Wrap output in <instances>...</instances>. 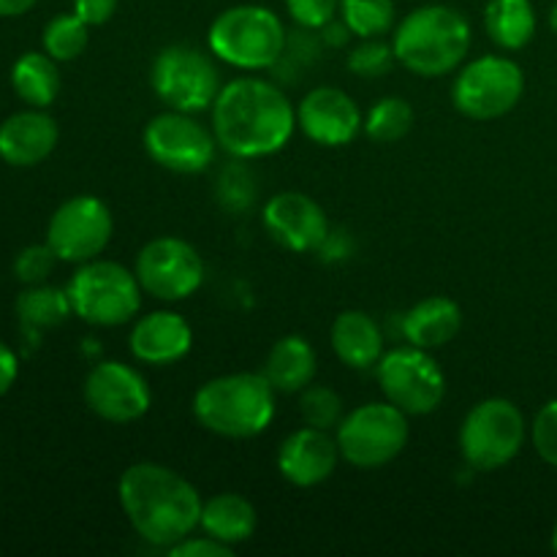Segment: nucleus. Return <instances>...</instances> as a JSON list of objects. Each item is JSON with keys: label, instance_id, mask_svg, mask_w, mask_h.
Instances as JSON below:
<instances>
[{"label": "nucleus", "instance_id": "1", "mask_svg": "<svg viewBox=\"0 0 557 557\" xmlns=\"http://www.w3.org/2000/svg\"><path fill=\"white\" fill-rule=\"evenodd\" d=\"M297 128V109L275 82L239 76L212 103V134L232 158L253 161L281 152Z\"/></svg>", "mask_w": 557, "mask_h": 557}, {"label": "nucleus", "instance_id": "2", "mask_svg": "<svg viewBox=\"0 0 557 557\" xmlns=\"http://www.w3.org/2000/svg\"><path fill=\"white\" fill-rule=\"evenodd\" d=\"M117 500L125 520L156 547H174L199 528L201 500L199 490L161 462H134L120 473Z\"/></svg>", "mask_w": 557, "mask_h": 557}, {"label": "nucleus", "instance_id": "3", "mask_svg": "<svg viewBox=\"0 0 557 557\" xmlns=\"http://www.w3.org/2000/svg\"><path fill=\"white\" fill-rule=\"evenodd\" d=\"M277 392L264 373H226L196 389L194 419L218 438L245 441L264 433L275 419Z\"/></svg>", "mask_w": 557, "mask_h": 557}, {"label": "nucleus", "instance_id": "4", "mask_svg": "<svg viewBox=\"0 0 557 557\" xmlns=\"http://www.w3.org/2000/svg\"><path fill=\"white\" fill-rule=\"evenodd\" d=\"M392 49L403 69L417 76H446L460 69L471 49V22L462 11L444 3L413 9L397 25Z\"/></svg>", "mask_w": 557, "mask_h": 557}, {"label": "nucleus", "instance_id": "5", "mask_svg": "<svg viewBox=\"0 0 557 557\" xmlns=\"http://www.w3.org/2000/svg\"><path fill=\"white\" fill-rule=\"evenodd\" d=\"M286 27L267 5L243 3L221 11L207 33L210 52L243 71H264L277 63L286 47Z\"/></svg>", "mask_w": 557, "mask_h": 557}, {"label": "nucleus", "instance_id": "6", "mask_svg": "<svg viewBox=\"0 0 557 557\" xmlns=\"http://www.w3.org/2000/svg\"><path fill=\"white\" fill-rule=\"evenodd\" d=\"M74 315L92 326H123L141 310V286L136 272L120 261L92 259L79 264L65 286Z\"/></svg>", "mask_w": 557, "mask_h": 557}, {"label": "nucleus", "instance_id": "7", "mask_svg": "<svg viewBox=\"0 0 557 557\" xmlns=\"http://www.w3.org/2000/svg\"><path fill=\"white\" fill-rule=\"evenodd\" d=\"M408 419L411 417L392 406L389 400L357 406L335 428L341 457L348 466L362 468V471L389 466L406 451L408 441H411Z\"/></svg>", "mask_w": 557, "mask_h": 557}, {"label": "nucleus", "instance_id": "8", "mask_svg": "<svg viewBox=\"0 0 557 557\" xmlns=\"http://www.w3.org/2000/svg\"><path fill=\"white\" fill-rule=\"evenodd\" d=\"M528 424L520 406L506 397H487L460 424V451L473 471H500L522 451Z\"/></svg>", "mask_w": 557, "mask_h": 557}, {"label": "nucleus", "instance_id": "9", "mask_svg": "<svg viewBox=\"0 0 557 557\" xmlns=\"http://www.w3.org/2000/svg\"><path fill=\"white\" fill-rule=\"evenodd\" d=\"M215 54L190 44H169L156 54L150 69V85L156 96L177 112H205L212 109L221 92V71Z\"/></svg>", "mask_w": 557, "mask_h": 557}, {"label": "nucleus", "instance_id": "10", "mask_svg": "<svg viewBox=\"0 0 557 557\" xmlns=\"http://www.w3.org/2000/svg\"><path fill=\"white\" fill-rule=\"evenodd\" d=\"M525 92V71L500 54H482L460 69L451 85L457 112L476 123H490L509 114Z\"/></svg>", "mask_w": 557, "mask_h": 557}, {"label": "nucleus", "instance_id": "11", "mask_svg": "<svg viewBox=\"0 0 557 557\" xmlns=\"http://www.w3.org/2000/svg\"><path fill=\"white\" fill-rule=\"evenodd\" d=\"M384 400L408 417H428L444 403L446 375L433 354L417 346L392 348L375 364Z\"/></svg>", "mask_w": 557, "mask_h": 557}, {"label": "nucleus", "instance_id": "12", "mask_svg": "<svg viewBox=\"0 0 557 557\" xmlns=\"http://www.w3.org/2000/svg\"><path fill=\"white\" fill-rule=\"evenodd\" d=\"M141 145L147 156L166 172L201 174L215 161L218 139L212 128L194 120L190 112L169 109L145 125Z\"/></svg>", "mask_w": 557, "mask_h": 557}, {"label": "nucleus", "instance_id": "13", "mask_svg": "<svg viewBox=\"0 0 557 557\" xmlns=\"http://www.w3.org/2000/svg\"><path fill=\"white\" fill-rule=\"evenodd\" d=\"M136 277L141 292L158 302H183L205 283L199 250L180 237H156L136 253Z\"/></svg>", "mask_w": 557, "mask_h": 557}, {"label": "nucleus", "instance_id": "14", "mask_svg": "<svg viewBox=\"0 0 557 557\" xmlns=\"http://www.w3.org/2000/svg\"><path fill=\"white\" fill-rule=\"evenodd\" d=\"M114 221L98 196H71L49 218L47 243L60 261L85 264L98 259L112 243Z\"/></svg>", "mask_w": 557, "mask_h": 557}, {"label": "nucleus", "instance_id": "15", "mask_svg": "<svg viewBox=\"0 0 557 557\" xmlns=\"http://www.w3.org/2000/svg\"><path fill=\"white\" fill-rule=\"evenodd\" d=\"M85 403L98 419L112 424L139 422L152 406V392L145 375L120 359H103L87 373Z\"/></svg>", "mask_w": 557, "mask_h": 557}, {"label": "nucleus", "instance_id": "16", "mask_svg": "<svg viewBox=\"0 0 557 557\" xmlns=\"http://www.w3.org/2000/svg\"><path fill=\"white\" fill-rule=\"evenodd\" d=\"M362 125V109L341 87H315L297 107V128L321 147L351 145Z\"/></svg>", "mask_w": 557, "mask_h": 557}, {"label": "nucleus", "instance_id": "17", "mask_svg": "<svg viewBox=\"0 0 557 557\" xmlns=\"http://www.w3.org/2000/svg\"><path fill=\"white\" fill-rule=\"evenodd\" d=\"M264 228L277 245L294 253L319 250L330 237V221L315 199L299 190H283L264 205Z\"/></svg>", "mask_w": 557, "mask_h": 557}, {"label": "nucleus", "instance_id": "18", "mask_svg": "<svg viewBox=\"0 0 557 557\" xmlns=\"http://www.w3.org/2000/svg\"><path fill=\"white\" fill-rule=\"evenodd\" d=\"M341 460L335 435H330V430L310 428V424L286 435L277 449V471L288 484L299 490L324 484L335 473Z\"/></svg>", "mask_w": 557, "mask_h": 557}, {"label": "nucleus", "instance_id": "19", "mask_svg": "<svg viewBox=\"0 0 557 557\" xmlns=\"http://www.w3.org/2000/svg\"><path fill=\"white\" fill-rule=\"evenodd\" d=\"M128 346L139 362L150 368H166L188 357L194 348V330L174 310H152L134 319Z\"/></svg>", "mask_w": 557, "mask_h": 557}, {"label": "nucleus", "instance_id": "20", "mask_svg": "<svg viewBox=\"0 0 557 557\" xmlns=\"http://www.w3.org/2000/svg\"><path fill=\"white\" fill-rule=\"evenodd\" d=\"M60 128L44 109L16 112L0 123V158L9 166H38L54 152Z\"/></svg>", "mask_w": 557, "mask_h": 557}, {"label": "nucleus", "instance_id": "21", "mask_svg": "<svg viewBox=\"0 0 557 557\" xmlns=\"http://www.w3.org/2000/svg\"><path fill=\"white\" fill-rule=\"evenodd\" d=\"M330 343L335 357L346 368L370 370L384 357V332L379 321L364 310H343L330 332Z\"/></svg>", "mask_w": 557, "mask_h": 557}, {"label": "nucleus", "instance_id": "22", "mask_svg": "<svg viewBox=\"0 0 557 557\" xmlns=\"http://www.w3.org/2000/svg\"><path fill=\"white\" fill-rule=\"evenodd\" d=\"M460 326V305L449 297H441V294L438 297H428L422 299V302H417L400 319V330L403 337L408 341V346L424 348V351H435V348L455 341Z\"/></svg>", "mask_w": 557, "mask_h": 557}, {"label": "nucleus", "instance_id": "23", "mask_svg": "<svg viewBox=\"0 0 557 557\" xmlns=\"http://www.w3.org/2000/svg\"><path fill=\"white\" fill-rule=\"evenodd\" d=\"M261 373L277 395H299L305 386L313 384L319 373V357L302 335H286L270 348Z\"/></svg>", "mask_w": 557, "mask_h": 557}, {"label": "nucleus", "instance_id": "24", "mask_svg": "<svg viewBox=\"0 0 557 557\" xmlns=\"http://www.w3.org/2000/svg\"><path fill=\"white\" fill-rule=\"evenodd\" d=\"M199 528L207 536L218 539L228 547H239V544L253 539L256 528H259V515H256V506L245 495L221 493L205 500Z\"/></svg>", "mask_w": 557, "mask_h": 557}, {"label": "nucleus", "instance_id": "25", "mask_svg": "<svg viewBox=\"0 0 557 557\" xmlns=\"http://www.w3.org/2000/svg\"><path fill=\"white\" fill-rule=\"evenodd\" d=\"M536 25L531 0H490L484 9V30L506 52L525 49L536 36Z\"/></svg>", "mask_w": 557, "mask_h": 557}, {"label": "nucleus", "instance_id": "26", "mask_svg": "<svg viewBox=\"0 0 557 557\" xmlns=\"http://www.w3.org/2000/svg\"><path fill=\"white\" fill-rule=\"evenodd\" d=\"M11 87L33 109L52 107L60 92L58 60L47 52H25L11 69Z\"/></svg>", "mask_w": 557, "mask_h": 557}, {"label": "nucleus", "instance_id": "27", "mask_svg": "<svg viewBox=\"0 0 557 557\" xmlns=\"http://www.w3.org/2000/svg\"><path fill=\"white\" fill-rule=\"evenodd\" d=\"M71 313H74V308H71L65 288L38 283V286H25V292L16 297V315H20L22 332L33 341L41 332L63 324Z\"/></svg>", "mask_w": 557, "mask_h": 557}, {"label": "nucleus", "instance_id": "28", "mask_svg": "<svg viewBox=\"0 0 557 557\" xmlns=\"http://www.w3.org/2000/svg\"><path fill=\"white\" fill-rule=\"evenodd\" d=\"M413 128V107L400 96H386L375 101L364 114L362 134L375 145H395L406 139Z\"/></svg>", "mask_w": 557, "mask_h": 557}, {"label": "nucleus", "instance_id": "29", "mask_svg": "<svg viewBox=\"0 0 557 557\" xmlns=\"http://www.w3.org/2000/svg\"><path fill=\"white\" fill-rule=\"evenodd\" d=\"M44 52L49 58H54L58 63H71V60L79 58L87 49V41H90V25L82 20L76 11L71 14H58L47 22L44 27Z\"/></svg>", "mask_w": 557, "mask_h": 557}, {"label": "nucleus", "instance_id": "30", "mask_svg": "<svg viewBox=\"0 0 557 557\" xmlns=\"http://www.w3.org/2000/svg\"><path fill=\"white\" fill-rule=\"evenodd\" d=\"M341 20L357 38H381L395 27V0H341Z\"/></svg>", "mask_w": 557, "mask_h": 557}, {"label": "nucleus", "instance_id": "31", "mask_svg": "<svg viewBox=\"0 0 557 557\" xmlns=\"http://www.w3.org/2000/svg\"><path fill=\"white\" fill-rule=\"evenodd\" d=\"M299 417L305 424L319 430H335L341 424L343 400L335 389L321 384H310L299 392Z\"/></svg>", "mask_w": 557, "mask_h": 557}, {"label": "nucleus", "instance_id": "32", "mask_svg": "<svg viewBox=\"0 0 557 557\" xmlns=\"http://www.w3.org/2000/svg\"><path fill=\"white\" fill-rule=\"evenodd\" d=\"M397 63L392 44H384L381 38H362L348 54V69L351 74L364 76V79H379L389 74L392 65Z\"/></svg>", "mask_w": 557, "mask_h": 557}, {"label": "nucleus", "instance_id": "33", "mask_svg": "<svg viewBox=\"0 0 557 557\" xmlns=\"http://www.w3.org/2000/svg\"><path fill=\"white\" fill-rule=\"evenodd\" d=\"M256 196V183L253 174L245 169L243 158H237V163H228L221 172V180H218V199L226 210L232 212H245L250 205H253Z\"/></svg>", "mask_w": 557, "mask_h": 557}, {"label": "nucleus", "instance_id": "34", "mask_svg": "<svg viewBox=\"0 0 557 557\" xmlns=\"http://www.w3.org/2000/svg\"><path fill=\"white\" fill-rule=\"evenodd\" d=\"M58 261V253L49 248V243L27 245V248H22L20 256H16L14 275L16 281L25 283V286H38V283H47V277L52 275Z\"/></svg>", "mask_w": 557, "mask_h": 557}, {"label": "nucleus", "instance_id": "35", "mask_svg": "<svg viewBox=\"0 0 557 557\" xmlns=\"http://www.w3.org/2000/svg\"><path fill=\"white\" fill-rule=\"evenodd\" d=\"M531 441L536 455L549 468H557V400H549L536 413V419L531 424Z\"/></svg>", "mask_w": 557, "mask_h": 557}, {"label": "nucleus", "instance_id": "36", "mask_svg": "<svg viewBox=\"0 0 557 557\" xmlns=\"http://www.w3.org/2000/svg\"><path fill=\"white\" fill-rule=\"evenodd\" d=\"M286 11L297 27L321 30L326 22L341 14V0H286Z\"/></svg>", "mask_w": 557, "mask_h": 557}, {"label": "nucleus", "instance_id": "37", "mask_svg": "<svg viewBox=\"0 0 557 557\" xmlns=\"http://www.w3.org/2000/svg\"><path fill=\"white\" fill-rule=\"evenodd\" d=\"M172 557H228L234 553V547H228V544L218 542V539L212 536H196L194 533L190 536H185L183 542H177L174 547L166 549Z\"/></svg>", "mask_w": 557, "mask_h": 557}, {"label": "nucleus", "instance_id": "38", "mask_svg": "<svg viewBox=\"0 0 557 557\" xmlns=\"http://www.w3.org/2000/svg\"><path fill=\"white\" fill-rule=\"evenodd\" d=\"M120 0H74V11L87 22L90 27L107 25L117 11Z\"/></svg>", "mask_w": 557, "mask_h": 557}, {"label": "nucleus", "instance_id": "39", "mask_svg": "<svg viewBox=\"0 0 557 557\" xmlns=\"http://www.w3.org/2000/svg\"><path fill=\"white\" fill-rule=\"evenodd\" d=\"M16 375H20V359L0 341V397L9 395L11 386L16 384Z\"/></svg>", "mask_w": 557, "mask_h": 557}, {"label": "nucleus", "instance_id": "40", "mask_svg": "<svg viewBox=\"0 0 557 557\" xmlns=\"http://www.w3.org/2000/svg\"><path fill=\"white\" fill-rule=\"evenodd\" d=\"M319 36L324 38V47H343V44H348V38L354 36L351 30H348V25L343 20H332L326 22L324 27L319 30Z\"/></svg>", "mask_w": 557, "mask_h": 557}, {"label": "nucleus", "instance_id": "41", "mask_svg": "<svg viewBox=\"0 0 557 557\" xmlns=\"http://www.w3.org/2000/svg\"><path fill=\"white\" fill-rule=\"evenodd\" d=\"M36 5V0H0V16H22Z\"/></svg>", "mask_w": 557, "mask_h": 557}, {"label": "nucleus", "instance_id": "42", "mask_svg": "<svg viewBox=\"0 0 557 557\" xmlns=\"http://www.w3.org/2000/svg\"><path fill=\"white\" fill-rule=\"evenodd\" d=\"M549 27H553V33L557 36V3L549 9Z\"/></svg>", "mask_w": 557, "mask_h": 557}, {"label": "nucleus", "instance_id": "43", "mask_svg": "<svg viewBox=\"0 0 557 557\" xmlns=\"http://www.w3.org/2000/svg\"><path fill=\"white\" fill-rule=\"evenodd\" d=\"M553 553L557 555V520H555V528H553Z\"/></svg>", "mask_w": 557, "mask_h": 557}]
</instances>
